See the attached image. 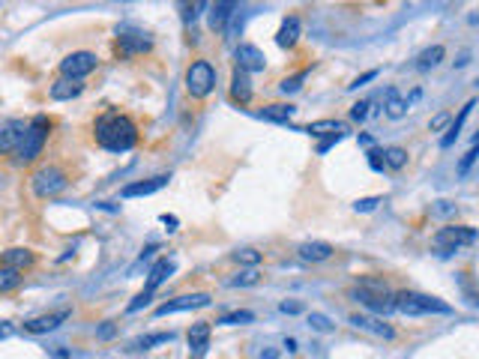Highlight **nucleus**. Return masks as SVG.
<instances>
[{
    "label": "nucleus",
    "mask_w": 479,
    "mask_h": 359,
    "mask_svg": "<svg viewBox=\"0 0 479 359\" xmlns=\"http://www.w3.org/2000/svg\"><path fill=\"white\" fill-rule=\"evenodd\" d=\"M33 261H36V254L30 249H6L4 254H0V264L9 266V269H18V273L24 266H33Z\"/></svg>",
    "instance_id": "obj_20"
},
{
    "label": "nucleus",
    "mask_w": 479,
    "mask_h": 359,
    "mask_svg": "<svg viewBox=\"0 0 479 359\" xmlns=\"http://www.w3.org/2000/svg\"><path fill=\"white\" fill-rule=\"evenodd\" d=\"M302 81H306V72H297V75H291V78H285L279 84V90L282 93H297V90L302 87Z\"/></svg>",
    "instance_id": "obj_36"
},
{
    "label": "nucleus",
    "mask_w": 479,
    "mask_h": 359,
    "mask_svg": "<svg viewBox=\"0 0 479 359\" xmlns=\"http://www.w3.org/2000/svg\"><path fill=\"white\" fill-rule=\"evenodd\" d=\"M476 105V102H468V105L461 108V114H459V120H452V126H449V132L444 135V141H440V147H452L456 144V138H459V132H461V126H464V120H468V114H471V108Z\"/></svg>",
    "instance_id": "obj_26"
},
{
    "label": "nucleus",
    "mask_w": 479,
    "mask_h": 359,
    "mask_svg": "<svg viewBox=\"0 0 479 359\" xmlns=\"http://www.w3.org/2000/svg\"><path fill=\"white\" fill-rule=\"evenodd\" d=\"M372 78H377V69H372V72H365V75H362V78H357V81H354V84H350V87H354V90H357V87H362L365 81H372Z\"/></svg>",
    "instance_id": "obj_48"
},
{
    "label": "nucleus",
    "mask_w": 479,
    "mask_h": 359,
    "mask_svg": "<svg viewBox=\"0 0 479 359\" xmlns=\"http://www.w3.org/2000/svg\"><path fill=\"white\" fill-rule=\"evenodd\" d=\"M114 336H117V324H114V320H105V324L96 329V339H99V341H111Z\"/></svg>",
    "instance_id": "obj_37"
},
{
    "label": "nucleus",
    "mask_w": 479,
    "mask_h": 359,
    "mask_svg": "<svg viewBox=\"0 0 479 359\" xmlns=\"http://www.w3.org/2000/svg\"><path fill=\"white\" fill-rule=\"evenodd\" d=\"M213 87H216V69H213L210 60H195L192 66L186 69V90L189 96L195 99H204L213 93Z\"/></svg>",
    "instance_id": "obj_5"
},
{
    "label": "nucleus",
    "mask_w": 479,
    "mask_h": 359,
    "mask_svg": "<svg viewBox=\"0 0 479 359\" xmlns=\"http://www.w3.org/2000/svg\"><path fill=\"white\" fill-rule=\"evenodd\" d=\"M377 204H381V198H362V201H357V210L360 213H372Z\"/></svg>",
    "instance_id": "obj_44"
},
{
    "label": "nucleus",
    "mask_w": 479,
    "mask_h": 359,
    "mask_svg": "<svg viewBox=\"0 0 479 359\" xmlns=\"http://www.w3.org/2000/svg\"><path fill=\"white\" fill-rule=\"evenodd\" d=\"M369 165L374 171H384L386 162H384V150H369Z\"/></svg>",
    "instance_id": "obj_39"
},
{
    "label": "nucleus",
    "mask_w": 479,
    "mask_h": 359,
    "mask_svg": "<svg viewBox=\"0 0 479 359\" xmlns=\"http://www.w3.org/2000/svg\"><path fill=\"white\" fill-rule=\"evenodd\" d=\"M384 162H386V168L401 171V168L408 165V150H401V147H386V150H384Z\"/></svg>",
    "instance_id": "obj_30"
},
{
    "label": "nucleus",
    "mask_w": 479,
    "mask_h": 359,
    "mask_svg": "<svg viewBox=\"0 0 479 359\" xmlns=\"http://www.w3.org/2000/svg\"><path fill=\"white\" fill-rule=\"evenodd\" d=\"M473 147H479V135H476V138H473Z\"/></svg>",
    "instance_id": "obj_49"
},
{
    "label": "nucleus",
    "mask_w": 479,
    "mask_h": 359,
    "mask_svg": "<svg viewBox=\"0 0 479 359\" xmlns=\"http://www.w3.org/2000/svg\"><path fill=\"white\" fill-rule=\"evenodd\" d=\"M300 33H302V24H300V18H285L282 21V28H279V33H276V42H279L282 48H294L297 45V40H300Z\"/></svg>",
    "instance_id": "obj_21"
},
{
    "label": "nucleus",
    "mask_w": 479,
    "mask_h": 359,
    "mask_svg": "<svg viewBox=\"0 0 479 359\" xmlns=\"http://www.w3.org/2000/svg\"><path fill=\"white\" fill-rule=\"evenodd\" d=\"M96 66H99V57L93 51H72V54L60 60V72H63V78H69V81H81L84 75H90Z\"/></svg>",
    "instance_id": "obj_8"
},
{
    "label": "nucleus",
    "mask_w": 479,
    "mask_h": 359,
    "mask_svg": "<svg viewBox=\"0 0 479 359\" xmlns=\"http://www.w3.org/2000/svg\"><path fill=\"white\" fill-rule=\"evenodd\" d=\"M18 288H21V273L18 269L0 266V293H9V290H18Z\"/></svg>",
    "instance_id": "obj_29"
},
{
    "label": "nucleus",
    "mask_w": 479,
    "mask_h": 359,
    "mask_svg": "<svg viewBox=\"0 0 479 359\" xmlns=\"http://www.w3.org/2000/svg\"><path fill=\"white\" fill-rule=\"evenodd\" d=\"M252 320H255V314H252V312H231V314L219 317V324L222 326H237V324H252Z\"/></svg>",
    "instance_id": "obj_34"
},
{
    "label": "nucleus",
    "mask_w": 479,
    "mask_h": 359,
    "mask_svg": "<svg viewBox=\"0 0 479 359\" xmlns=\"http://www.w3.org/2000/svg\"><path fill=\"white\" fill-rule=\"evenodd\" d=\"M459 285H461V293L468 297V302H471V305H479V288L471 281V276H468V273H461V276H459Z\"/></svg>",
    "instance_id": "obj_33"
},
{
    "label": "nucleus",
    "mask_w": 479,
    "mask_h": 359,
    "mask_svg": "<svg viewBox=\"0 0 479 359\" xmlns=\"http://www.w3.org/2000/svg\"><path fill=\"white\" fill-rule=\"evenodd\" d=\"M171 339H174L171 332H156V336H144V339L132 341V348H135V351H147V348H153V344H168Z\"/></svg>",
    "instance_id": "obj_31"
},
{
    "label": "nucleus",
    "mask_w": 479,
    "mask_h": 359,
    "mask_svg": "<svg viewBox=\"0 0 479 359\" xmlns=\"http://www.w3.org/2000/svg\"><path fill=\"white\" fill-rule=\"evenodd\" d=\"M282 312H285V314H300V312H302V302H282Z\"/></svg>",
    "instance_id": "obj_47"
},
{
    "label": "nucleus",
    "mask_w": 479,
    "mask_h": 359,
    "mask_svg": "<svg viewBox=\"0 0 479 359\" xmlns=\"http://www.w3.org/2000/svg\"><path fill=\"white\" fill-rule=\"evenodd\" d=\"M210 351V324L198 320V324L189 326V356L192 359H204Z\"/></svg>",
    "instance_id": "obj_14"
},
{
    "label": "nucleus",
    "mask_w": 479,
    "mask_h": 359,
    "mask_svg": "<svg viewBox=\"0 0 479 359\" xmlns=\"http://www.w3.org/2000/svg\"><path fill=\"white\" fill-rule=\"evenodd\" d=\"M350 324H354L357 329H365V332H372V336L377 339H396V329L384 324L381 317H372V314H350Z\"/></svg>",
    "instance_id": "obj_17"
},
{
    "label": "nucleus",
    "mask_w": 479,
    "mask_h": 359,
    "mask_svg": "<svg viewBox=\"0 0 479 359\" xmlns=\"http://www.w3.org/2000/svg\"><path fill=\"white\" fill-rule=\"evenodd\" d=\"M201 6H204V4H186V6H183V21H186V24L195 21V16H198Z\"/></svg>",
    "instance_id": "obj_45"
},
{
    "label": "nucleus",
    "mask_w": 479,
    "mask_h": 359,
    "mask_svg": "<svg viewBox=\"0 0 479 359\" xmlns=\"http://www.w3.org/2000/svg\"><path fill=\"white\" fill-rule=\"evenodd\" d=\"M234 57H237V69H243L246 75L249 72H261L264 63H267V57H264V51L258 45H240Z\"/></svg>",
    "instance_id": "obj_15"
},
{
    "label": "nucleus",
    "mask_w": 479,
    "mask_h": 359,
    "mask_svg": "<svg viewBox=\"0 0 479 359\" xmlns=\"http://www.w3.org/2000/svg\"><path fill=\"white\" fill-rule=\"evenodd\" d=\"M300 258H302V261H312V264L330 261V258H333V246H330V242H321V240L302 242V246H300Z\"/></svg>",
    "instance_id": "obj_19"
},
{
    "label": "nucleus",
    "mask_w": 479,
    "mask_h": 359,
    "mask_svg": "<svg viewBox=\"0 0 479 359\" xmlns=\"http://www.w3.org/2000/svg\"><path fill=\"white\" fill-rule=\"evenodd\" d=\"M210 305V293H183V297H174L168 302H162L156 309V317L165 314H177V312H192V309H204Z\"/></svg>",
    "instance_id": "obj_10"
},
{
    "label": "nucleus",
    "mask_w": 479,
    "mask_h": 359,
    "mask_svg": "<svg viewBox=\"0 0 479 359\" xmlns=\"http://www.w3.org/2000/svg\"><path fill=\"white\" fill-rule=\"evenodd\" d=\"M447 123H449V114H447V111H440V114H434V117H432V123H428V129H432V132H440Z\"/></svg>",
    "instance_id": "obj_41"
},
{
    "label": "nucleus",
    "mask_w": 479,
    "mask_h": 359,
    "mask_svg": "<svg viewBox=\"0 0 479 359\" xmlns=\"http://www.w3.org/2000/svg\"><path fill=\"white\" fill-rule=\"evenodd\" d=\"M309 324H312L314 329H318V332H330V329H333V324H330V320H326L324 314H312V317H309Z\"/></svg>",
    "instance_id": "obj_40"
},
{
    "label": "nucleus",
    "mask_w": 479,
    "mask_h": 359,
    "mask_svg": "<svg viewBox=\"0 0 479 359\" xmlns=\"http://www.w3.org/2000/svg\"><path fill=\"white\" fill-rule=\"evenodd\" d=\"M150 48H153V40H150L144 30L126 28V30L117 33V45H114V51H117V57H123V60L138 57V54H147Z\"/></svg>",
    "instance_id": "obj_9"
},
{
    "label": "nucleus",
    "mask_w": 479,
    "mask_h": 359,
    "mask_svg": "<svg viewBox=\"0 0 479 359\" xmlns=\"http://www.w3.org/2000/svg\"><path fill=\"white\" fill-rule=\"evenodd\" d=\"M447 57V51H444V45H432V48H425L422 54H420V60H417V66L420 69H434L440 60Z\"/></svg>",
    "instance_id": "obj_28"
},
{
    "label": "nucleus",
    "mask_w": 479,
    "mask_h": 359,
    "mask_svg": "<svg viewBox=\"0 0 479 359\" xmlns=\"http://www.w3.org/2000/svg\"><path fill=\"white\" fill-rule=\"evenodd\" d=\"M96 144L108 153H129L138 144V126L120 111H105L96 117Z\"/></svg>",
    "instance_id": "obj_1"
},
{
    "label": "nucleus",
    "mask_w": 479,
    "mask_h": 359,
    "mask_svg": "<svg viewBox=\"0 0 479 359\" xmlns=\"http://www.w3.org/2000/svg\"><path fill=\"white\" fill-rule=\"evenodd\" d=\"M24 135H28V123H24V120H6V123H0V153L21 150Z\"/></svg>",
    "instance_id": "obj_13"
},
{
    "label": "nucleus",
    "mask_w": 479,
    "mask_h": 359,
    "mask_svg": "<svg viewBox=\"0 0 479 359\" xmlns=\"http://www.w3.org/2000/svg\"><path fill=\"white\" fill-rule=\"evenodd\" d=\"M476 159H479V150H476V147H473V150H471V153H468V156H464V159H461V162H459V174H468V171H471V165H473V162H476Z\"/></svg>",
    "instance_id": "obj_42"
},
{
    "label": "nucleus",
    "mask_w": 479,
    "mask_h": 359,
    "mask_svg": "<svg viewBox=\"0 0 479 359\" xmlns=\"http://www.w3.org/2000/svg\"><path fill=\"white\" fill-rule=\"evenodd\" d=\"M171 273H174V261H171V258L156 261L153 266H150V276H147V281H144V290H141V293L153 297V293L159 290V285H162V281H165Z\"/></svg>",
    "instance_id": "obj_18"
},
{
    "label": "nucleus",
    "mask_w": 479,
    "mask_h": 359,
    "mask_svg": "<svg viewBox=\"0 0 479 359\" xmlns=\"http://www.w3.org/2000/svg\"><path fill=\"white\" fill-rule=\"evenodd\" d=\"M66 186H69V177L63 168H57V165H45V168H40L33 174V192L40 198H54Z\"/></svg>",
    "instance_id": "obj_7"
},
{
    "label": "nucleus",
    "mask_w": 479,
    "mask_h": 359,
    "mask_svg": "<svg viewBox=\"0 0 479 359\" xmlns=\"http://www.w3.org/2000/svg\"><path fill=\"white\" fill-rule=\"evenodd\" d=\"M231 96L240 102V105H249L252 102V84H249V75L243 69H234V78H231Z\"/></svg>",
    "instance_id": "obj_22"
},
{
    "label": "nucleus",
    "mask_w": 479,
    "mask_h": 359,
    "mask_svg": "<svg viewBox=\"0 0 479 359\" xmlns=\"http://www.w3.org/2000/svg\"><path fill=\"white\" fill-rule=\"evenodd\" d=\"M479 240V234L473 228H464V225H447V228H440L437 234H434V249L440 254H452V252H459L464 246H473V242Z\"/></svg>",
    "instance_id": "obj_6"
},
{
    "label": "nucleus",
    "mask_w": 479,
    "mask_h": 359,
    "mask_svg": "<svg viewBox=\"0 0 479 359\" xmlns=\"http://www.w3.org/2000/svg\"><path fill=\"white\" fill-rule=\"evenodd\" d=\"M369 108H372V102H357V105L354 108H350V117H354V120H365V117H369Z\"/></svg>",
    "instance_id": "obj_38"
},
{
    "label": "nucleus",
    "mask_w": 479,
    "mask_h": 359,
    "mask_svg": "<svg viewBox=\"0 0 479 359\" xmlns=\"http://www.w3.org/2000/svg\"><path fill=\"white\" fill-rule=\"evenodd\" d=\"M48 132H52V120H48L45 114H36V117L28 123V135H24V144L18 150L21 162H33L36 156H40L45 141H48Z\"/></svg>",
    "instance_id": "obj_4"
},
{
    "label": "nucleus",
    "mask_w": 479,
    "mask_h": 359,
    "mask_svg": "<svg viewBox=\"0 0 479 359\" xmlns=\"http://www.w3.org/2000/svg\"><path fill=\"white\" fill-rule=\"evenodd\" d=\"M81 90H84V84L69 81V78H60V81H54V84H52V90H48V96L57 99V102H66V99L81 96Z\"/></svg>",
    "instance_id": "obj_23"
},
{
    "label": "nucleus",
    "mask_w": 479,
    "mask_h": 359,
    "mask_svg": "<svg viewBox=\"0 0 479 359\" xmlns=\"http://www.w3.org/2000/svg\"><path fill=\"white\" fill-rule=\"evenodd\" d=\"M147 302H150V297H147V293H138V297H135L129 305H126V312H129V314H135V312H141Z\"/></svg>",
    "instance_id": "obj_43"
},
{
    "label": "nucleus",
    "mask_w": 479,
    "mask_h": 359,
    "mask_svg": "<svg viewBox=\"0 0 479 359\" xmlns=\"http://www.w3.org/2000/svg\"><path fill=\"white\" fill-rule=\"evenodd\" d=\"M168 174H159V177H150V180H141V183H129L120 189V198H141V195H153V192L165 189L168 186Z\"/></svg>",
    "instance_id": "obj_16"
},
{
    "label": "nucleus",
    "mask_w": 479,
    "mask_h": 359,
    "mask_svg": "<svg viewBox=\"0 0 479 359\" xmlns=\"http://www.w3.org/2000/svg\"><path fill=\"white\" fill-rule=\"evenodd\" d=\"M396 312L408 317H420V314H449L452 309L437 297H425V293L417 290H401L396 293Z\"/></svg>",
    "instance_id": "obj_3"
},
{
    "label": "nucleus",
    "mask_w": 479,
    "mask_h": 359,
    "mask_svg": "<svg viewBox=\"0 0 479 359\" xmlns=\"http://www.w3.org/2000/svg\"><path fill=\"white\" fill-rule=\"evenodd\" d=\"M72 317V309H57V312H48V314H36L30 320H24V329L33 332V336H42V332H54L60 324H66Z\"/></svg>",
    "instance_id": "obj_12"
},
{
    "label": "nucleus",
    "mask_w": 479,
    "mask_h": 359,
    "mask_svg": "<svg viewBox=\"0 0 479 359\" xmlns=\"http://www.w3.org/2000/svg\"><path fill=\"white\" fill-rule=\"evenodd\" d=\"M405 111H408V102L401 99V93L396 87H389L386 90V117L398 120V117H405Z\"/></svg>",
    "instance_id": "obj_25"
},
{
    "label": "nucleus",
    "mask_w": 479,
    "mask_h": 359,
    "mask_svg": "<svg viewBox=\"0 0 479 359\" xmlns=\"http://www.w3.org/2000/svg\"><path fill=\"white\" fill-rule=\"evenodd\" d=\"M350 297H354L360 305H365L372 314H389L396 312V293H389V288L377 278H362L360 285L350 288Z\"/></svg>",
    "instance_id": "obj_2"
},
{
    "label": "nucleus",
    "mask_w": 479,
    "mask_h": 359,
    "mask_svg": "<svg viewBox=\"0 0 479 359\" xmlns=\"http://www.w3.org/2000/svg\"><path fill=\"white\" fill-rule=\"evenodd\" d=\"M12 332H16V326H12L9 320H0V341H4V339H9Z\"/></svg>",
    "instance_id": "obj_46"
},
{
    "label": "nucleus",
    "mask_w": 479,
    "mask_h": 359,
    "mask_svg": "<svg viewBox=\"0 0 479 359\" xmlns=\"http://www.w3.org/2000/svg\"><path fill=\"white\" fill-rule=\"evenodd\" d=\"M297 114V108L294 105H267L261 111V117L264 120H273V123H288Z\"/></svg>",
    "instance_id": "obj_27"
},
{
    "label": "nucleus",
    "mask_w": 479,
    "mask_h": 359,
    "mask_svg": "<svg viewBox=\"0 0 479 359\" xmlns=\"http://www.w3.org/2000/svg\"><path fill=\"white\" fill-rule=\"evenodd\" d=\"M234 9H237V4H231V0L213 4L210 6V30H225V24H228V18L234 16Z\"/></svg>",
    "instance_id": "obj_24"
},
{
    "label": "nucleus",
    "mask_w": 479,
    "mask_h": 359,
    "mask_svg": "<svg viewBox=\"0 0 479 359\" xmlns=\"http://www.w3.org/2000/svg\"><path fill=\"white\" fill-rule=\"evenodd\" d=\"M234 261H237V264L255 266V264H261V252H255V249H240V252H234Z\"/></svg>",
    "instance_id": "obj_35"
},
{
    "label": "nucleus",
    "mask_w": 479,
    "mask_h": 359,
    "mask_svg": "<svg viewBox=\"0 0 479 359\" xmlns=\"http://www.w3.org/2000/svg\"><path fill=\"white\" fill-rule=\"evenodd\" d=\"M306 132L309 135H314V138H321V135H326V141H321V153H326L330 150L336 141H342L345 135H348V126L345 123H338V120H318V123H309L306 126Z\"/></svg>",
    "instance_id": "obj_11"
},
{
    "label": "nucleus",
    "mask_w": 479,
    "mask_h": 359,
    "mask_svg": "<svg viewBox=\"0 0 479 359\" xmlns=\"http://www.w3.org/2000/svg\"><path fill=\"white\" fill-rule=\"evenodd\" d=\"M258 281H261L258 269H243V273H237V276L228 281V285H231V288H249V285H258Z\"/></svg>",
    "instance_id": "obj_32"
}]
</instances>
